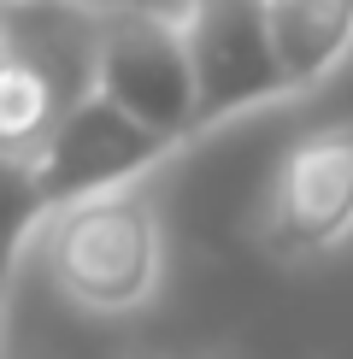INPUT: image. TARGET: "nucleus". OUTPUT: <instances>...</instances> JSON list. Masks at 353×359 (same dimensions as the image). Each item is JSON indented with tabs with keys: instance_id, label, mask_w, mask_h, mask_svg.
<instances>
[{
	"instance_id": "f03ea898",
	"label": "nucleus",
	"mask_w": 353,
	"mask_h": 359,
	"mask_svg": "<svg viewBox=\"0 0 353 359\" xmlns=\"http://www.w3.org/2000/svg\"><path fill=\"white\" fill-rule=\"evenodd\" d=\"M88 88L124 107L136 124L171 142L195 136V65H188L183 18L130 12L106 18L88 36Z\"/></svg>"
},
{
	"instance_id": "20e7f679",
	"label": "nucleus",
	"mask_w": 353,
	"mask_h": 359,
	"mask_svg": "<svg viewBox=\"0 0 353 359\" xmlns=\"http://www.w3.org/2000/svg\"><path fill=\"white\" fill-rule=\"evenodd\" d=\"M183 142L159 136V130L136 124L124 107H112L106 95L83 88L59 124L48 130V142L29 154V177H36V194L41 206H65L77 194H95V189H112V183H136L153 165H165Z\"/></svg>"
},
{
	"instance_id": "0eeeda50",
	"label": "nucleus",
	"mask_w": 353,
	"mask_h": 359,
	"mask_svg": "<svg viewBox=\"0 0 353 359\" xmlns=\"http://www.w3.org/2000/svg\"><path fill=\"white\" fill-rule=\"evenodd\" d=\"M41 218H48V206H41V194H36L29 159L0 154V265H6V271H18V259H24V248L36 242Z\"/></svg>"
},
{
	"instance_id": "9d476101",
	"label": "nucleus",
	"mask_w": 353,
	"mask_h": 359,
	"mask_svg": "<svg viewBox=\"0 0 353 359\" xmlns=\"http://www.w3.org/2000/svg\"><path fill=\"white\" fill-rule=\"evenodd\" d=\"M0 53H6V6H0Z\"/></svg>"
},
{
	"instance_id": "1a4fd4ad",
	"label": "nucleus",
	"mask_w": 353,
	"mask_h": 359,
	"mask_svg": "<svg viewBox=\"0 0 353 359\" xmlns=\"http://www.w3.org/2000/svg\"><path fill=\"white\" fill-rule=\"evenodd\" d=\"M6 294H12V271L0 265V341H6Z\"/></svg>"
},
{
	"instance_id": "f257e3e1",
	"label": "nucleus",
	"mask_w": 353,
	"mask_h": 359,
	"mask_svg": "<svg viewBox=\"0 0 353 359\" xmlns=\"http://www.w3.org/2000/svg\"><path fill=\"white\" fill-rule=\"evenodd\" d=\"M41 271L88 318H130L165 283V218L153 194L136 183H112L53 206L36 230Z\"/></svg>"
},
{
	"instance_id": "7ed1b4c3",
	"label": "nucleus",
	"mask_w": 353,
	"mask_h": 359,
	"mask_svg": "<svg viewBox=\"0 0 353 359\" xmlns=\"http://www.w3.org/2000/svg\"><path fill=\"white\" fill-rule=\"evenodd\" d=\"M259 242L289 265L353 242V124L312 130L277 159L259 201Z\"/></svg>"
},
{
	"instance_id": "39448f33",
	"label": "nucleus",
	"mask_w": 353,
	"mask_h": 359,
	"mask_svg": "<svg viewBox=\"0 0 353 359\" xmlns=\"http://www.w3.org/2000/svg\"><path fill=\"white\" fill-rule=\"evenodd\" d=\"M183 36L195 65V136L289 100L259 24V0H195Z\"/></svg>"
},
{
	"instance_id": "423d86ee",
	"label": "nucleus",
	"mask_w": 353,
	"mask_h": 359,
	"mask_svg": "<svg viewBox=\"0 0 353 359\" xmlns=\"http://www.w3.org/2000/svg\"><path fill=\"white\" fill-rule=\"evenodd\" d=\"M259 24L289 100L318 95L353 59V0H259Z\"/></svg>"
},
{
	"instance_id": "6e6552de",
	"label": "nucleus",
	"mask_w": 353,
	"mask_h": 359,
	"mask_svg": "<svg viewBox=\"0 0 353 359\" xmlns=\"http://www.w3.org/2000/svg\"><path fill=\"white\" fill-rule=\"evenodd\" d=\"M0 6H18V0H0ZM36 6L71 12L83 24H106V18H130V12H159V18H188L195 0H36Z\"/></svg>"
}]
</instances>
